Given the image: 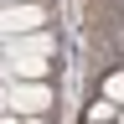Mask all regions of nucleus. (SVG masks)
<instances>
[{
  "label": "nucleus",
  "mask_w": 124,
  "mask_h": 124,
  "mask_svg": "<svg viewBox=\"0 0 124 124\" xmlns=\"http://www.w3.org/2000/svg\"><path fill=\"white\" fill-rule=\"evenodd\" d=\"M88 124H119V103L93 98V103H88Z\"/></svg>",
  "instance_id": "20e7f679"
},
{
  "label": "nucleus",
  "mask_w": 124,
  "mask_h": 124,
  "mask_svg": "<svg viewBox=\"0 0 124 124\" xmlns=\"http://www.w3.org/2000/svg\"><path fill=\"white\" fill-rule=\"evenodd\" d=\"M103 98L124 108V67H114V72H108V78H103Z\"/></svg>",
  "instance_id": "39448f33"
},
{
  "label": "nucleus",
  "mask_w": 124,
  "mask_h": 124,
  "mask_svg": "<svg viewBox=\"0 0 124 124\" xmlns=\"http://www.w3.org/2000/svg\"><path fill=\"white\" fill-rule=\"evenodd\" d=\"M0 5H21V0H0Z\"/></svg>",
  "instance_id": "6e6552de"
},
{
  "label": "nucleus",
  "mask_w": 124,
  "mask_h": 124,
  "mask_svg": "<svg viewBox=\"0 0 124 124\" xmlns=\"http://www.w3.org/2000/svg\"><path fill=\"white\" fill-rule=\"evenodd\" d=\"M0 124H21V114H0Z\"/></svg>",
  "instance_id": "0eeeda50"
},
{
  "label": "nucleus",
  "mask_w": 124,
  "mask_h": 124,
  "mask_svg": "<svg viewBox=\"0 0 124 124\" xmlns=\"http://www.w3.org/2000/svg\"><path fill=\"white\" fill-rule=\"evenodd\" d=\"M31 31H46V5L41 0L0 5V36H31Z\"/></svg>",
  "instance_id": "7ed1b4c3"
},
{
  "label": "nucleus",
  "mask_w": 124,
  "mask_h": 124,
  "mask_svg": "<svg viewBox=\"0 0 124 124\" xmlns=\"http://www.w3.org/2000/svg\"><path fill=\"white\" fill-rule=\"evenodd\" d=\"M52 31H31V36H0V52H5V67H26V62H52Z\"/></svg>",
  "instance_id": "f257e3e1"
},
{
  "label": "nucleus",
  "mask_w": 124,
  "mask_h": 124,
  "mask_svg": "<svg viewBox=\"0 0 124 124\" xmlns=\"http://www.w3.org/2000/svg\"><path fill=\"white\" fill-rule=\"evenodd\" d=\"M57 108V93H52V83H26V78H10V114H52Z\"/></svg>",
  "instance_id": "f03ea898"
},
{
  "label": "nucleus",
  "mask_w": 124,
  "mask_h": 124,
  "mask_svg": "<svg viewBox=\"0 0 124 124\" xmlns=\"http://www.w3.org/2000/svg\"><path fill=\"white\" fill-rule=\"evenodd\" d=\"M119 124H124V108H119Z\"/></svg>",
  "instance_id": "1a4fd4ad"
},
{
  "label": "nucleus",
  "mask_w": 124,
  "mask_h": 124,
  "mask_svg": "<svg viewBox=\"0 0 124 124\" xmlns=\"http://www.w3.org/2000/svg\"><path fill=\"white\" fill-rule=\"evenodd\" d=\"M21 124H46V114H26V119H21Z\"/></svg>",
  "instance_id": "423d86ee"
}]
</instances>
